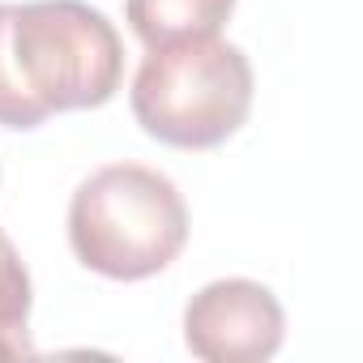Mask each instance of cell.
Masks as SVG:
<instances>
[{"label":"cell","mask_w":363,"mask_h":363,"mask_svg":"<svg viewBox=\"0 0 363 363\" xmlns=\"http://www.w3.org/2000/svg\"><path fill=\"white\" fill-rule=\"evenodd\" d=\"M231 13L235 0H124V18L145 48L218 35Z\"/></svg>","instance_id":"cell-5"},{"label":"cell","mask_w":363,"mask_h":363,"mask_svg":"<svg viewBox=\"0 0 363 363\" xmlns=\"http://www.w3.org/2000/svg\"><path fill=\"white\" fill-rule=\"evenodd\" d=\"M137 124L175 150H214L231 141L252 111V65L218 39H175L150 48L128 90Z\"/></svg>","instance_id":"cell-2"},{"label":"cell","mask_w":363,"mask_h":363,"mask_svg":"<svg viewBox=\"0 0 363 363\" xmlns=\"http://www.w3.org/2000/svg\"><path fill=\"white\" fill-rule=\"evenodd\" d=\"M9 18H13V5H0V124L30 133V128H39L48 120V111L18 82L13 56H9Z\"/></svg>","instance_id":"cell-7"},{"label":"cell","mask_w":363,"mask_h":363,"mask_svg":"<svg viewBox=\"0 0 363 363\" xmlns=\"http://www.w3.org/2000/svg\"><path fill=\"white\" fill-rule=\"evenodd\" d=\"M69 244L86 269L111 282H141L184 252L189 206L162 171L111 162L77 184L69 201Z\"/></svg>","instance_id":"cell-1"},{"label":"cell","mask_w":363,"mask_h":363,"mask_svg":"<svg viewBox=\"0 0 363 363\" xmlns=\"http://www.w3.org/2000/svg\"><path fill=\"white\" fill-rule=\"evenodd\" d=\"M286 312L252 278H218L184 308V342L206 363H261L282 350Z\"/></svg>","instance_id":"cell-4"},{"label":"cell","mask_w":363,"mask_h":363,"mask_svg":"<svg viewBox=\"0 0 363 363\" xmlns=\"http://www.w3.org/2000/svg\"><path fill=\"white\" fill-rule=\"evenodd\" d=\"M9 56L22 90L48 111H86L116 99L124 43L111 18L86 0H26L9 18Z\"/></svg>","instance_id":"cell-3"},{"label":"cell","mask_w":363,"mask_h":363,"mask_svg":"<svg viewBox=\"0 0 363 363\" xmlns=\"http://www.w3.org/2000/svg\"><path fill=\"white\" fill-rule=\"evenodd\" d=\"M30 274L13 248V240L0 227V359H30Z\"/></svg>","instance_id":"cell-6"}]
</instances>
